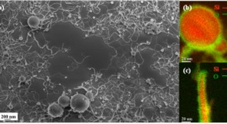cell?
<instances>
[{
  "label": "cell",
  "mask_w": 227,
  "mask_h": 124,
  "mask_svg": "<svg viewBox=\"0 0 227 124\" xmlns=\"http://www.w3.org/2000/svg\"><path fill=\"white\" fill-rule=\"evenodd\" d=\"M70 105L74 112L82 113V112H86L89 109V105H90V100L86 95H83L82 93H76L71 98Z\"/></svg>",
  "instance_id": "6da1fadb"
},
{
  "label": "cell",
  "mask_w": 227,
  "mask_h": 124,
  "mask_svg": "<svg viewBox=\"0 0 227 124\" xmlns=\"http://www.w3.org/2000/svg\"><path fill=\"white\" fill-rule=\"evenodd\" d=\"M48 114L53 117H60L63 114V107L59 103H53L49 106Z\"/></svg>",
  "instance_id": "7a4b0ae2"
},
{
  "label": "cell",
  "mask_w": 227,
  "mask_h": 124,
  "mask_svg": "<svg viewBox=\"0 0 227 124\" xmlns=\"http://www.w3.org/2000/svg\"><path fill=\"white\" fill-rule=\"evenodd\" d=\"M27 24H28V25H29L31 28H37L38 26L39 25L40 19L38 17H36V16H32V17L28 18Z\"/></svg>",
  "instance_id": "3957f363"
},
{
  "label": "cell",
  "mask_w": 227,
  "mask_h": 124,
  "mask_svg": "<svg viewBox=\"0 0 227 124\" xmlns=\"http://www.w3.org/2000/svg\"><path fill=\"white\" fill-rule=\"evenodd\" d=\"M58 103L61 105L62 107L66 108L69 106V105L71 104V98L67 95H62L58 99Z\"/></svg>",
  "instance_id": "277c9868"
},
{
  "label": "cell",
  "mask_w": 227,
  "mask_h": 124,
  "mask_svg": "<svg viewBox=\"0 0 227 124\" xmlns=\"http://www.w3.org/2000/svg\"><path fill=\"white\" fill-rule=\"evenodd\" d=\"M86 96L87 97H88V98L89 99V100H90V101H91L93 100L94 94H93V93H92V92H91V91H88V92H87V93H86Z\"/></svg>",
  "instance_id": "5b68a950"
},
{
  "label": "cell",
  "mask_w": 227,
  "mask_h": 124,
  "mask_svg": "<svg viewBox=\"0 0 227 124\" xmlns=\"http://www.w3.org/2000/svg\"><path fill=\"white\" fill-rule=\"evenodd\" d=\"M21 80H24V77H21Z\"/></svg>",
  "instance_id": "8992f818"
}]
</instances>
